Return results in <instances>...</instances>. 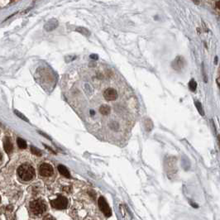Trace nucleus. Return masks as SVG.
Instances as JSON below:
<instances>
[{
  "instance_id": "obj_1",
  "label": "nucleus",
  "mask_w": 220,
  "mask_h": 220,
  "mask_svg": "<svg viewBox=\"0 0 220 220\" xmlns=\"http://www.w3.org/2000/svg\"><path fill=\"white\" fill-rule=\"evenodd\" d=\"M72 77L67 97L88 129L106 141H124L138 112L126 81L108 68H89Z\"/></svg>"
},
{
  "instance_id": "obj_2",
  "label": "nucleus",
  "mask_w": 220,
  "mask_h": 220,
  "mask_svg": "<svg viewBox=\"0 0 220 220\" xmlns=\"http://www.w3.org/2000/svg\"><path fill=\"white\" fill-rule=\"evenodd\" d=\"M18 177L23 181H29L35 176V170L32 166L28 164L22 165L18 169Z\"/></svg>"
},
{
  "instance_id": "obj_3",
  "label": "nucleus",
  "mask_w": 220,
  "mask_h": 220,
  "mask_svg": "<svg viewBox=\"0 0 220 220\" xmlns=\"http://www.w3.org/2000/svg\"><path fill=\"white\" fill-rule=\"evenodd\" d=\"M29 208L33 214L40 215L47 210V204L42 199H36L30 203Z\"/></svg>"
},
{
  "instance_id": "obj_4",
  "label": "nucleus",
  "mask_w": 220,
  "mask_h": 220,
  "mask_svg": "<svg viewBox=\"0 0 220 220\" xmlns=\"http://www.w3.org/2000/svg\"><path fill=\"white\" fill-rule=\"evenodd\" d=\"M51 205L56 209H65L68 206V199L66 197L58 195L56 199L51 201Z\"/></svg>"
},
{
  "instance_id": "obj_5",
  "label": "nucleus",
  "mask_w": 220,
  "mask_h": 220,
  "mask_svg": "<svg viewBox=\"0 0 220 220\" xmlns=\"http://www.w3.org/2000/svg\"><path fill=\"white\" fill-rule=\"evenodd\" d=\"M98 208L100 209L101 212L103 213L106 217H110L112 215V210L110 209V207L107 203V200L105 199V198L103 197H99L98 200Z\"/></svg>"
},
{
  "instance_id": "obj_6",
  "label": "nucleus",
  "mask_w": 220,
  "mask_h": 220,
  "mask_svg": "<svg viewBox=\"0 0 220 220\" xmlns=\"http://www.w3.org/2000/svg\"><path fill=\"white\" fill-rule=\"evenodd\" d=\"M54 173L53 167L50 164L43 163L39 167V174L43 177H49Z\"/></svg>"
},
{
  "instance_id": "obj_7",
  "label": "nucleus",
  "mask_w": 220,
  "mask_h": 220,
  "mask_svg": "<svg viewBox=\"0 0 220 220\" xmlns=\"http://www.w3.org/2000/svg\"><path fill=\"white\" fill-rule=\"evenodd\" d=\"M172 67H173L174 70H182L184 68V66H185V61H184V59L182 57H180L178 56L175 61L172 62Z\"/></svg>"
},
{
  "instance_id": "obj_8",
  "label": "nucleus",
  "mask_w": 220,
  "mask_h": 220,
  "mask_svg": "<svg viewBox=\"0 0 220 220\" xmlns=\"http://www.w3.org/2000/svg\"><path fill=\"white\" fill-rule=\"evenodd\" d=\"M4 151L7 152V153H11L13 149V143L11 141V139H10L8 137H5L4 140Z\"/></svg>"
},
{
  "instance_id": "obj_9",
  "label": "nucleus",
  "mask_w": 220,
  "mask_h": 220,
  "mask_svg": "<svg viewBox=\"0 0 220 220\" xmlns=\"http://www.w3.org/2000/svg\"><path fill=\"white\" fill-rule=\"evenodd\" d=\"M58 170L61 175H62L63 176H65L66 178H70V174L68 170V169L66 168L65 166L63 165H59L58 166Z\"/></svg>"
},
{
  "instance_id": "obj_10",
  "label": "nucleus",
  "mask_w": 220,
  "mask_h": 220,
  "mask_svg": "<svg viewBox=\"0 0 220 220\" xmlns=\"http://www.w3.org/2000/svg\"><path fill=\"white\" fill-rule=\"evenodd\" d=\"M17 142H18V146L21 149H25V148H27V143H26V141H25L23 139H22V138H18Z\"/></svg>"
},
{
  "instance_id": "obj_11",
  "label": "nucleus",
  "mask_w": 220,
  "mask_h": 220,
  "mask_svg": "<svg viewBox=\"0 0 220 220\" xmlns=\"http://www.w3.org/2000/svg\"><path fill=\"white\" fill-rule=\"evenodd\" d=\"M189 88L191 91H195L197 88V83L195 80H191L189 83Z\"/></svg>"
},
{
  "instance_id": "obj_12",
  "label": "nucleus",
  "mask_w": 220,
  "mask_h": 220,
  "mask_svg": "<svg viewBox=\"0 0 220 220\" xmlns=\"http://www.w3.org/2000/svg\"><path fill=\"white\" fill-rule=\"evenodd\" d=\"M195 106H196V108L197 109H198L199 112L201 114L202 116H204V112L203 111V108H202L201 103H199V101H195Z\"/></svg>"
},
{
  "instance_id": "obj_13",
  "label": "nucleus",
  "mask_w": 220,
  "mask_h": 220,
  "mask_svg": "<svg viewBox=\"0 0 220 220\" xmlns=\"http://www.w3.org/2000/svg\"><path fill=\"white\" fill-rule=\"evenodd\" d=\"M31 151H32V152H33V154L36 155V156H42V151L40 150H38L37 147L31 146Z\"/></svg>"
},
{
  "instance_id": "obj_14",
  "label": "nucleus",
  "mask_w": 220,
  "mask_h": 220,
  "mask_svg": "<svg viewBox=\"0 0 220 220\" xmlns=\"http://www.w3.org/2000/svg\"><path fill=\"white\" fill-rule=\"evenodd\" d=\"M76 31H78V32H80V33H82V34H84V35H86V36H88L89 35V32L87 30V29H85L84 28H79L76 29Z\"/></svg>"
},
{
  "instance_id": "obj_15",
  "label": "nucleus",
  "mask_w": 220,
  "mask_h": 220,
  "mask_svg": "<svg viewBox=\"0 0 220 220\" xmlns=\"http://www.w3.org/2000/svg\"><path fill=\"white\" fill-rule=\"evenodd\" d=\"M14 112H15V113H16V114H17V115H18V117H21V118H22V119H23L24 121H26V122H29V121H28V118H27V117H25V116H24V115H23V114H22V113H21V112H19L18 111V110H14Z\"/></svg>"
},
{
  "instance_id": "obj_16",
  "label": "nucleus",
  "mask_w": 220,
  "mask_h": 220,
  "mask_svg": "<svg viewBox=\"0 0 220 220\" xmlns=\"http://www.w3.org/2000/svg\"><path fill=\"white\" fill-rule=\"evenodd\" d=\"M217 84H218V86H219V78L217 79Z\"/></svg>"
},
{
  "instance_id": "obj_17",
  "label": "nucleus",
  "mask_w": 220,
  "mask_h": 220,
  "mask_svg": "<svg viewBox=\"0 0 220 220\" xmlns=\"http://www.w3.org/2000/svg\"><path fill=\"white\" fill-rule=\"evenodd\" d=\"M2 159V154H1V152H0V161Z\"/></svg>"
},
{
  "instance_id": "obj_18",
  "label": "nucleus",
  "mask_w": 220,
  "mask_h": 220,
  "mask_svg": "<svg viewBox=\"0 0 220 220\" xmlns=\"http://www.w3.org/2000/svg\"><path fill=\"white\" fill-rule=\"evenodd\" d=\"M0 201H1V197H0Z\"/></svg>"
}]
</instances>
